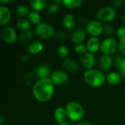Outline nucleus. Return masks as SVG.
<instances>
[{"mask_svg": "<svg viewBox=\"0 0 125 125\" xmlns=\"http://www.w3.org/2000/svg\"><path fill=\"white\" fill-rule=\"evenodd\" d=\"M32 92L40 102H47L53 97L54 92L53 83L50 78L40 79L33 86Z\"/></svg>", "mask_w": 125, "mask_h": 125, "instance_id": "nucleus-1", "label": "nucleus"}, {"mask_svg": "<svg viewBox=\"0 0 125 125\" xmlns=\"http://www.w3.org/2000/svg\"><path fill=\"white\" fill-rule=\"evenodd\" d=\"M84 80L87 84L93 87H99L105 81V75L97 70H89L85 72L83 75Z\"/></svg>", "mask_w": 125, "mask_h": 125, "instance_id": "nucleus-2", "label": "nucleus"}, {"mask_svg": "<svg viewBox=\"0 0 125 125\" xmlns=\"http://www.w3.org/2000/svg\"><path fill=\"white\" fill-rule=\"evenodd\" d=\"M65 110L67 117L74 122L81 120L84 115V109L83 106L76 102H70L67 103Z\"/></svg>", "mask_w": 125, "mask_h": 125, "instance_id": "nucleus-3", "label": "nucleus"}, {"mask_svg": "<svg viewBox=\"0 0 125 125\" xmlns=\"http://www.w3.org/2000/svg\"><path fill=\"white\" fill-rule=\"evenodd\" d=\"M36 34L42 39H50L55 34L54 28L46 23H40L35 27Z\"/></svg>", "mask_w": 125, "mask_h": 125, "instance_id": "nucleus-4", "label": "nucleus"}, {"mask_svg": "<svg viewBox=\"0 0 125 125\" xmlns=\"http://www.w3.org/2000/svg\"><path fill=\"white\" fill-rule=\"evenodd\" d=\"M97 19L103 22H110L116 17V12L111 7H105L97 13Z\"/></svg>", "mask_w": 125, "mask_h": 125, "instance_id": "nucleus-5", "label": "nucleus"}, {"mask_svg": "<svg viewBox=\"0 0 125 125\" xmlns=\"http://www.w3.org/2000/svg\"><path fill=\"white\" fill-rule=\"evenodd\" d=\"M101 51L105 55L110 56L117 49V42L114 38H107L101 44Z\"/></svg>", "mask_w": 125, "mask_h": 125, "instance_id": "nucleus-6", "label": "nucleus"}, {"mask_svg": "<svg viewBox=\"0 0 125 125\" xmlns=\"http://www.w3.org/2000/svg\"><path fill=\"white\" fill-rule=\"evenodd\" d=\"M1 37L3 40L7 43H13L17 39V34L12 27L5 26L1 31Z\"/></svg>", "mask_w": 125, "mask_h": 125, "instance_id": "nucleus-7", "label": "nucleus"}, {"mask_svg": "<svg viewBox=\"0 0 125 125\" xmlns=\"http://www.w3.org/2000/svg\"><path fill=\"white\" fill-rule=\"evenodd\" d=\"M86 29L89 34H91L92 37H97L103 32V26L99 21H92L87 24Z\"/></svg>", "mask_w": 125, "mask_h": 125, "instance_id": "nucleus-8", "label": "nucleus"}, {"mask_svg": "<svg viewBox=\"0 0 125 125\" xmlns=\"http://www.w3.org/2000/svg\"><path fill=\"white\" fill-rule=\"evenodd\" d=\"M51 81L53 84L56 85H62L68 81L67 74L62 70H56L51 74Z\"/></svg>", "mask_w": 125, "mask_h": 125, "instance_id": "nucleus-9", "label": "nucleus"}, {"mask_svg": "<svg viewBox=\"0 0 125 125\" xmlns=\"http://www.w3.org/2000/svg\"><path fill=\"white\" fill-rule=\"evenodd\" d=\"M81 64L82 66L89 70H92V68L95 64V57L92 53H85L81 56Z\"/></svg>", "mask_w": 125, "mask_h": 125, "instance_id": "nucleus-10", "label": "nucleus"}, {"mask_svg": "<svg viewBox=\"0 0 125 125\" xmlns=\"http://www.w3.org/2000/svg\"><path fill=\"white\" fill-rule=\"evenodd\" d=\"M35 73L37 78L40 79L48 78V76H50L51 74V70L48 66L41 64L35 68Z\"/></svg>", "mask_w": 125, "mask_h": 125, "instance_id": "nucleus-11", "label": "nucleus"}, {"mask_svg": "<svg viewBox=\"0 0 125 125\" xmlns=\"http://www.w3.org/2000/svg\"><path fill=\"white\" fill-rule=\"evenodd\" d=\"M11 20V12L10 10L4 7H0V25L4 26L10 22Z\"/></svg>", "mask_w": 125, "mask_h": 125, "instance_id": "nucleus-12", "label": "nucleus"}, {"mask_svg": "<svg viewBox=\"0 0 125 125\" xmlns=\"http://www.w3.org/2000/svg\"><path fill=\"white\" fill-rule=\"evenodd\" d=\"M86 38V32L83 29H78L73 31L71 36V40L73 43L80 45Z\"/></svg>", "mask_w": 125, "mask_h": 125, "instance_id": "nucleus-13", "label": "nucleus"}, {"mask_svg": "<svg viewBox=\"0 0 125 125\" xmlns=\"http://www.w3.org/2000/svg\"><path fill=\"white\" fill-rule=\"evenodd\" d=\"M100 47H101L100 40L97 37H91L88 40L87 44H86L87 50L90 53H96V52H97Z\"/></svg>", "mask_w": 125, "mask_h": 125, "instance_id": "nucleus-14", "label": "nucleus"}, {"mask_svg": "<svg viewBox=\"0 0 125 125\" xmlns=\"http://www.w3.org/2000/svg\"><path fill=\"white\" fill-rule=\"evenodd\" d=\"M114 64L116 68L119 69L121 75L125 77V57L117 55L114 59Z\"/></svg>", "mask_w": 125, "mask_h": 125, "instance_id": "nucleus-15", "label": "nucleus"}, {"mask_svg": "<svg viewBox=\"0 0 125 125\" xmlns=\"http://www.w3.org/2000/svg\"><path fill=\"white\" fill-rule=\"evenodd\" d=\"M113 60L111 58L110 56L108 55H104L101 57L100 60V67L101 70L104 71H107L111 69L112 66Z\"/></svg>", "mask_w": 125, "mask_h": 125, "instance_id": "nucleus-16", "label": "nucleus"}, {"mask_svg": "<svg viewBox=\"0 0 125 125\" xmlns=\"http://www.w3.org/2000/svg\"><path fill=\"white\" fill-rule=\"evenodd\" d=\"M54 117L56 121L59 124H63L65 122V120L67 117L66 110L63 108H58L54 112Z\"/></svg>", "mask_w": 125, "mask_h": 125, "instance_id": "nucleus-17", "label": "nucleus"}, {"mask_svg": "<svg viewBox=\"0 0 125 125\" xmlns=\"http://www.w3.org/2000/svg\"><path fill=\"white\" fill-rule=\"evenodd\" d=\"M63 67L71 73H76L79 70L78 64L70 59H66L63 62Z\"/></svg>", "mask_w": 125, "mask_h": 125, "instance_id": "nucleus-18", "label": "nucleus"}, {"mask_svg": "<svg viewBox=\"0 0 125 125\" xmlns=\"http://www.w3.org/2000/svg\"><path fill=\"white\" fill-rule=\"evenodd\" d=\"M63 24L64 27L67 29H71L75 27L76 24L75 17L72 14H67L64 16L63 19Z\"/></svg>", "mask_w": 125, "mask_h": 125, "instance_id": "nucleus-19", "label": "nucleus"}, {"mask_svg": "<svg viewBox=\"0 0 125 125\" xmlns=\"http://www.w3.org/2000/svg\"><path fill=\"white\" fill-rule=\"evenodd\" d=\"M46 3L47 1L45 0H31L29 4L33 10L36 11H40L45 7Z\"/></svg>", "mask_w": 125, "mask_h": 125, "instance_id": "nucleus-20", "label": "nucleus"}, {"mask_svg": "<svg viewBox=\"0 0 125 125\" xmlns=\"http://www.w3.org/2000/svg\"><path fill=\"white\" fill-rule=\"evenodd\" d=\"M107 81L111 85H116L121 81V75L117 73H110L107 75Z\"/></svg>", "mask_w": 125, "mask_h": 125, "instance_id": "nucleus-21", "label": "nucleus"}, {"mask_svg": "<svg viewBox=\"0 0 125 125\" xmlns=\"http://www.w3.org/2000/svg\"><path fill=\"white\" fill-rule=\"evenodd\" d=\"M32 37H33V31L29 29L26 31H23V32L21 33L19 37V41L21 43L26 44L31 40Z\"/></svg>", "mask_w": 125, "mask_h": 125, "instance_id": "nucleus-22", "label": "nucleus"}, {"mask_svg": "<svg viewBox=\"0 0 125 125\" xmlns=\"http://www.w3.org/2000/svg\"><path fill=\"white\" fill-rule=\"evenodd\" d=\"M43 48V45L40 42H34L31 43L28 47V51L29 53L34 54L40 53Z\"/></svg>", "mask_w": 125, "mask_h": 125, "instance_id": "nucleus-23", "label": "nucleus"}, {"mask_svg": "<svg viewBox=\"0 0 125 125\" xmlns=\"http://www.w3.org/2000/svg\"><path fill=\"white\" fill-rule=\"evenodd\" d=\"M62 2L65 7L70 9L78 7L82 4L81 0H63Z\"/></svg>", "mask_w": 125, "mask_h": 125, "instance_id": "nucleus-24", "label": "nucleus"}, {"mask_svg": "<svg viewBox=\"0 0 125 125\" xmlns=\"http://www.w3.org/2000/svg\"><path fill=\"white\" fill-rule=\"evenodd\" d=\"M15 15L19 17H25L28 14H29V8L26 5H20L17 7L15 9Z\"/></svg>", "mask_w": 125, "mask_h": 125, "instance_id": "nucleus-25", "label": "nucleus"}, {"mask_svg": "<svg viewBox=\"0 0 125 125\" xmlns=\"http://www.w3.org/2000/svg\"><path fill=\"white\" fill-rule=\"evenodd\" d=\"M17 27L21 30H29L30 28V21L25 18H21L17 21Z\"/></svg>", "mask_w": 125, "mask_h": 125, "instance_id": "nucleus-26", "label": "nucleus"}, {"mask_svg": "<svg viewBox=\"0 0 125 125\" xmlns=\"http://www.w3.org/2000/svg\"><path fill=\"white\" fill-rule=\"evenodd\" d=\"M28 18H29V21L34 24L38 25L39 23H40L41 17H40V14L37 12H31L29 14Z\"/></svg>", "mask_w": 125, "mask_h": 125, "instance_id": "nucleus-27", "label": "nucleus"}, {"mask_svg": "<svg viewBox=\"0 0 125 125\" xmlns=\"http://www.w3.org/2000/svg\"><path fill=\"white\" fill-rule=\"evenodd\" d=\"M57 51H58V54L61 57H62V58L67 57V55H68V53H69L68 49H67V48L65 45H60V46H59Z\"/></svg>", "mask_w": 125, "mask_h": 125, "instance_id": "nucleus-28", "label": "nucleus"}, {"mask_svg": "<svg viewBox=\"0 0 125 125\" xmlns=\"http://www.w3.org/2000/svg\"><path fill=\"white\" fill-rule=\"evenodd\" d=\"M103 31H104L105 34L108 36L113 35L114 33V29L113 26L109 24V23H106L103 26Z\"/></svg>", "mask_w": 125, "mask_h": 125, "instance_id": "nucleus-29", "label": "nucleus"}, {"mask_svg": "<svg viewBox=\"0 0 125 125\" xmlns=\"http://www.w3.org/2000/svg\"><path fill=\"white\" fill-rule=\"evenodd\" d=\"M58 10H59V6L58 4H54V3H52L51 4H50L47 8L48 13L49 14H55L57 12Z\"/></svg>", "mask_w": 125, "mask_h": 125, "instance_id": "nucleus-30", "label": "nucleus"}, {"mask_svg": "<svg viewBox=\"0 0 125 125\" xmlns=\"http://www.w3.org/2000/svg\"><path fill=\"white\" fill-rule=\"evenodd\" d=\"M86 50H87V48L86 45H83V44H80V45H78L75 48V51L78 54H84L85 53H86Z\"/></svg>", "mask_w": 125, "mask_h": 125, "instance_id": "nucleus-31", "label": "nucleus"}, {"mask_svg": "<svg viewBox=\"0 0 125 125\" xmlns=\"http://www.w3.org/2000/svg\"><path fill=\"white\" fill-rule=\"evenodd\" d=\"M117 34H118V37L120 40L125 39V27H124V26L119 27L118 31H117Z\"/></svg>", "mask_w": 125, "mask_h": 125, "instance_id": "nucleus-32", "label": "nucleus"}, {"mask_svg": "<svg viewBox=\"0 0 125 125\" xmlns=\"http://www.w3.org/2000/svg\"><path fill=\"white\" fill-rule=\"evenodd\" d=\"M118 47H119V49L121 51V53L125 55V39L120 40V41L118 44Z\"/></svg>", "mask_w": 125, "mask_h": 125, "instance_id": "nucleus-33", "label": "nucleus"}, {"mask_svg": "<svg viewBox=\"0 0 125 125\" xmlns=\"http://www.w3.org/2000/svg\"><path fill=\"white\" fill-rule=\"evenodd\" d=\"M24 81H25L26 85H29L31 83V82L32 81V74L30 72L27 73L25 75V76H24Z\"/></svg>", "mask_w": 125, "mask_h": 125, "instance_id": "nucleus-34", "label": "nucleus"}, {"mask_svg": "<svg viewBox=\"0 0 125 125\" xmlns=\"http://www.w3.org/2000/svg\"><path fill=\"white\" fill-rule=\"evenodd\" d=\"M67 37V33L63 32V31L59 32V33L56 35V38L57 40H60V41H62V40H66Z\"/></svg>", "mask_w": 125, "mask_h": 125, "instance_id": "nucleus-35", "label": "nucleus"}, {"mask_svg": "<svg viewBox=\"0 0 125 125\" xmlns=\"http://www.w3.org/2000/svg\"><path fill=\"white\" fill-rule=\"evenodd\" d=\"M125 1L122 0H116L113 2V4L115 7H120L122 6V4H124Z\"/></svg>", "mask_w": 125, "mask_h": 125, "instance_id": "nucleus-36", "label": "nucleus"}, {"mask_svg": "<svg viewBox=\"0 0 125 125\" xmlns=\"http://www.w3.org/2000/svg\"><path fill=\"white\" fill-rule=\"evenodd\" d=\"M77 125H92V124L88 121H83V122H79Z\"/></svg>", "mask_w": 125, "mask_h": 125, "instance_id": "nucleus-37", "label": "nucleus"}, {"mask_svg": "<svg viewBox=\"0 0 125 125\" xmlns=\"http://www.w3.org/2000/svg\"><path fill=\"white\" fill-rule=\"evenodd\" d=\"M21 60L24 62H26V61H27L28 60V56H26V55H23L22 57H21Z\"/></svg>", "mask_w": 125, "mask_h": 125, "instance_id": "nucleus-38", "label": "nucleus"}, {"mask_svg": "<svg viewBox=\"0 0 125 125\" xmlns=\"http://www.w3.org/2000/svg\"><path fill=\"white\" fill-rule=\"evenodd\" d=\"M3 122H4V116H0V125H3Z\"/></svg>", "mask_w": 125, "mask_h": 125, "instance_id": "nucleus-39", "label": "nucleus"}, {"mask_svg": "<svg viewBox=\"0 0 125 125\" xmlns=\"http://www.w3.org/2000/svg\"><path fill=\"white\" fill-rule=\"evenodd\" d=\"M12 0H6V1H4V0H0V2L1 3H9V2H11Z\"/></svg>", "mask_w": 125, "mask_h": 125, "instance_id": "nucleus-40", "label": "nucleus"}, {"mask_svg": "<svg viewBox=\"0 0 125 125\" xmlns=\"http://www.w3.org/2000/svg\"><path fill=\"white\" fill-rule=\"evenodd\" d=\"M121 19H122V22H123V23L125 24V14H124V15H122Z\"/></svg>", "mask_w": 125, "mask_h": 125, "instance_id": "nucleus-41", "label": "nucleus"}, {"mask_svg": "<svg viewBox=\"0 0 125 125\" xmlns=\"http://www.w3.org/2000/svg\"><path fill=\"white\" fill-rule=\"evenodd\" d=\"M70 125L68 123H66V122H64V123H63V124H61V125Z\"/></svg>", "mask_w": 125, "mask_h": 125, "instance_id": "nucleus-42", "label": "nucleus"}]
</instances>
